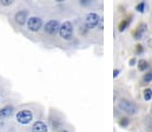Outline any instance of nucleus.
Listing matches in <instances>:
<instances>
[{"mask_svg": "<svg viewBox=\"0 0 152 132\" xmlns=\"http://www.w3.org/2000/svg\"><path fill=\"white\" fill-rule=\"evenodd\" d=\"M118 107H119L123 112H125V113H127V114H136L137 111H138L137 106H136L132 101H130V100H127V99H120L119 103H118Z\"/></svg>", "mask_w": 152, "mask_h": 132, "instance_id": "f257e3e1", "label": "nucleus"}, {"mask_svg": "<svg viewBox=\"0 0 152 132\" xmlns=\"http://www.w3.org/2000/svg\"><path fill=\"white\" fill-rule=\"evenodd\" d=\"M59 36L65 40H70L72 38V36H73V25H72L71 21H65L63 25H60Z\"/></svg>", "mask_w": 152, "mask_h": 132, "instance_id": "f03ea898", "label": "nucleus"}, {"mask_svg": "<svg viewBox=\"0 0 152 132\" xmlns=\"http://www.w3.org/2000/svg\"><path fill=\"white\" fill-rule=\"evenodd\" d=\"M102 23V18L97 13H88L85 18V27L86 28H96Z\"/></svg>", "mask_w": 152, "mask_h": 132, "instance_id": "7ed1b4c3", "label": "nucleus"}, {"mask_svg": "<svg viewBox=\"0 0 152 132\" xmlns=\"http://www.w3.org/2000/svg\"><path fill=\"white\" fill-rule=\"evenodd\" d=\"M32 119H33V113L30 110H21L17 113V120L23 125L28 124L30 122H32Z\"/></svg>", "mask_w": 152, "mask_h": 132, "instance_id": "20e7f679", "label": "nucleus"}, {"mask_svg": "<svg viewBox=\"0 0 152 132\" xmlns=\"http://www.w3.org/2000/svg\"><path fill=\"white\" fill-rule=\"evenodd\" d=\"M44 30H45V32H46L47 34L54 36V34H57V33L59 32V30H60V24H59L58 20H50V21H47V23L45 24Z\"/></svg>", "mask_w": 152, "mask_h": 132, "instance_id": "39448f33", "label": "nucleus"}, {"mask_svg": "<svg viewBox=\"0 0 152 132\" xmlns=\"http://www.w3.org/2000/svg\"><path fill=\"white\" fill-rule=\"evenodd\" d=\"M27 28L31 32H38L42 27V20L38 17H31L27 19Z\"/></svg>", "mask_w": 152, "mask_h": 132, "instance_id": "423d86ee", "label": "nucleus"}, {"mask_svg": "<svg viewBox=\"0 0 152 132\" xmlns=\"http://www.w3.org/2000/svg\"><path fill=\"white\" fill-rule=\"evenodd\" d=\"M27 19H28V13H27V11H19V12H17L15 15H14L15 23H17L18 25H20V26L25 25V24L27 23Z\"/></svg>", "mask_w": 152, "mask_h": 132, "instance_id": "0eeeda50", "label": "nucleus"}, {"mask_svg": "<svg viewBox=\"0 0 152 132\" xmlns=\"http://www.w3.org/2000/svg\"><path fill=\"white\" fill-rule=\"evenodd\" d=\"M146 30H148L146 24H139V25H138V27L136 28V31L133 32V37H134V39H137V40L142 39V38L144 37V34H145Z\"/></svg>", "mask_w": 152, "mask_h": 132, "instance_id": "6e6552de", "label": "nucleus"}, {"mask_svg": "<svg viewBox=\"0 0 152 132\" xmlns=\"http://www.w3.org/2000/svg\"><path fill=\"white\" fill-rule=\"evenodd\" d=\"M32 132H47V126L42 122H36L32 126Z\"/></svg>", "mask_w": 152, "mask_h": 132, "instance_id": "1a4fd4ad", "label": "nucleus"}, {"mask_svg": "<svg viewBox=\"0 0 152 132\" xmlns=\"http://www.w3.org/2000/svg\"><path fill=\"white\" fill-rule=\"evenodd\" d=\"M12 112H13V106L11 105L4 106L2 109H0V118H7L12 114Z\"/></svg>", "mask_w": 152, "mask_h": 132, "instance_id": "9d476101", "label": "nucleus"}, {"mask_svg": "<svg viewBox=\"0 0 152 132\" xmlns=\"http://www.w3.org/2000/svg\"><path fill=\"white\" fill-rule=\"evenodd\" d=\"M131 19H132V17H129V18H126V19H124V20L120 21V24H119V26H118L119 32H124V31L129 27V25H130V23H131Z\"/></svg>", "mask_w": 152, "mask_h": 132, "instance_id": "9b49d317", "label": "nucleus"}, {"mask_svg": "<svg viewBox=\"0 0 152 132\" xmlns=\"http://www.w3.org/2000/svg\"><path fill=\"white\" fill-rule=\"evenodd\" d=\"M148 69H149V63L146 60H144V59H140L138 61V70L140 72H143V71H146Z\"/></svg>", "mask_w": 152, "mask_h": 132, "instance_id": "f8f14e48", "label": "nucleus"}, {"mask_svg": "<svg viewBox=\"0 0 152 132\" xmlns=\"http://www.w3.org/2000/svg\"><path fill=\"white\" fill-rule=\"evenodd\" d=\"M143 96H144V99L146 101H150L152 99V88H145L144 92H143Z\"/></svg>", "mask_w": 152, "mask_h": 132, "instance_id": "ddd939ff", "label": "nucleus"}, {"mask_svg": "<svg viewBox=\"0 0 152 132\" xmlns=\"http://www.w3.org/2000/svg\"><path fill=\"white\" fill-rule=\"evenodd\" d=\"M129 124H130V119H129L127 117H123V118L119 119V126H121V128H127Z\"/></svg>", "mask_w": 152, "mask_h": 132, "instance_id": "4468645a", "label": "nucleus"}, {"mask_svg": "<svg viewBox=\"0 0 152 132\" xmlns=\"http://www.w3.org/2000/svg\"><path fill=\"white\" fill-rule=\"evenodd\" d=\"M143 82L146 83V84L151 83L152 82V72H148V73L144 74V77H143Z\"/></svg>", "mask_w": 152, "mask_h": 132, "instance_id": "2eb2a0df", "label": "nucleus"}, {"mask_svg": "<svg viewBox=\"0 0 152 132\" xmlns=\"http://www.w3.org/2000/svg\"><path fill=\"white\" fill-rule=\"evenodd\" d=\"M136 9H137V12H139V13H143V12L145 11V2H144V1L139 2V4L136 6Z\"/></svg>", "mask_w": 152, "mask_h": 132, "instance_id": "dca6fc26", "label": "nucleus"}, {"mask_svg": "<svg viewBox=\"0 0 152 132\" xmlns=\"http://www.w3.org/2000/svg\"><path fill=\"white\" fill-rule=\"evenodd\" d=\"M93 2V0H79V4L83 6V7H86V6H90L91 4Z\"/></svg>", "mask_w": 152, "mask_h": 132, "instance_id": "f3484780", "label": "nucleus"}, {"mask_svg": "<svg viewBox=\"0 0 152 132\" xmlns=\"http://www.w3.org/2000/svg\"><path fill=\"white\" fill-rule=\"evenodd\" d=\"M13 1L14 0H0V4L2 6H5V7H7V6H11L13 4Z\"/></svg>", "mask_w": 152, "mask_h": 132, "instance_id": "a211bd4d", "label": "nucleus"}, {"mask_svg": "<svg viewBox=\"0 0 152 132\" xmlns=\"http://www.w3.org/2000/svg\"><path fill=\"white\" fill-rule=\"evenodd\" d=\"M143 51H144L143 45L138 44L137 46H136V54H142V53H143Z\"/></svg>", "mask_w": 152, "mask_h": 132, "instance_id": "6ab92c4d", "label": "nucleus"}, {"mask_svg": "<svg viewBox=\"0 0 152 132\" xmlns=\"http://www.w3.org/2000/svg\"><path fill=\"white\" fill-rule=\"evenodd\" d=\"M136 63H137L136 58H131V59H130V61H129V65H130V66H134V65H136Z\"/></svg>", "mask_w": 152, "mask_h": 132, "instance_id": "aec40b11", "label": "nucleus"}, {"mask_svg": "<svg viewBox=\"0 0 152 132\" xmlns=\"http://www.w3.org/2000/svg\"><path fill=\"white\" fill-rule=\"evenodd\" d=\"M119 73H120V71H119L118 69H115V70L113 71V78H117V77L119 76Z\"/></svg>", "mask_w": 152, "mask_h": 132, "instance_id": "412c9836", "label": "nucleus"}, {"mask_svg": "<svg viewBox=\"0 0 152 132\" xmlns=\"http://www.w3.org/2000/svg\"><path fill=\"white\" fill-rule=\"evenodd\" d=\"M57 2H63V1H65V0H56Z\"/></svg>", "mask_w": 152, "mask_h": 132, "instance_id": "4be33fe9", "label": "nucleus"}, {"mask_svg": "<svg viewBox=\"0 0 152 132\" xmlns=\"http://www.w3.org/2000/svg\"><path fill=\"white\" fill-rule=\"evenodd\" d=\"M58 132H69L67 130H60V131H58Z\"/></svg>", "mask_w": 152, "mask_h": 132, "instance_id": "5701e85b", "label": "nucleus"}]
</instances>
